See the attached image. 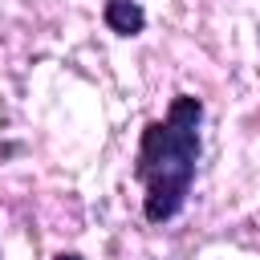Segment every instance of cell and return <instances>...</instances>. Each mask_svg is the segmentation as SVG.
<instances>
[{
  "instance_id": "2",
  "label": "cell",
  "mask_w": 260,
  "mask_h": 260,
  "mask_svg": "<svg viewBox=\"0 0 260 260\" xmlns=\"http://www.w3.org/2000/svg\"><path fill=\"white\" fill-rule=\"evenodd\" d=\"M102 20H106V28L118 32V37H138V32L146 28V12H142L138 0H106Z\"/></svg>"
},
{
  "instance_id": "3",
  "label": "cell",
  "mask_w": 260,
  "mask_h": 260,
  "mask_svg": "<svg viewBox=\"0 0 260 260\" xmlns=\"http://www.w3.org/2000/svg\"><path fill=\"white\" fill-rule=\"evenodd\" d=\"M53 260H85L81 252H61V256H53Z\"/></svg>"
},
{
  "instance_id": "1",
  "label": "cell",
  "mask_w": 260,
  "mask_h": 260,
  "mask_svg": "<svg viewBox=\"0 0 260 260\" xmlns=\"http://www.w3.org/2000/svg\"><path fill=\"white\" fill-rule=\"evenodd\" d=\"M199 122L203 102L191 93H175L167 118L146 122L134 154V179L142 183V215L150 223H171L195 183L199 167Z\"/></svg>"
}]
</instances>
